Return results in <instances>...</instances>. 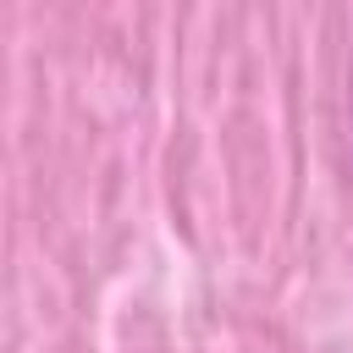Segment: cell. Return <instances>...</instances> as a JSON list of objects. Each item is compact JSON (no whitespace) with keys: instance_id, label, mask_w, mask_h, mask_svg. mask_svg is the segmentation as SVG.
<instances>
[{"instance_id":"1","label":"cell","mask_w":353,"mask_h":353,"mask_svg":"<svg viewBox=\"0 0 353 353\" xmlns=\"http://www.w3.org/2000/svg\"><path fill=\"white\" fill-rule=\"evenodd\" d=\"M347 105H353V94H347Z\"/></svg>"}]
</instances>
